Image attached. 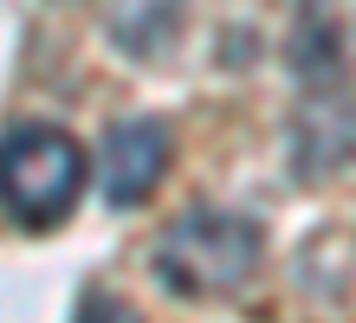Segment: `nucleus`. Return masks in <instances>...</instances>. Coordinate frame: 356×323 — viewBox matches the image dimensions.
I'll return each mask as SVG.
<instances>
[{"label":"nucleus","instance_id":"f257e3e1","mask_svg":"<svg viewBox=\"0 0 356 323\" xmlns=\"http://www.w3.org/2000/svg\"><path fill=\"white\" fill-rule=\"evenodd\" d=\"M149 265L175 297H227L259 272V226L240 213H188L156 240Z\"/></svg>","mask_w":356,"mask_h":323},{"label":"nucleus","instance_id":"f03ea898","mask_svg":"<svg viewBox=\"0 0 356 323\" xmlns=\"http://www.w3.org/2000/svg\"><path fill=\"white\" fill-rule=\"evenodd\" d=\"M85 149L65 129L26 123L13 136H0V207L19 226H58L85 194Z\"/></svg>","mask_w":356,"mask_h":323},{"label":"nucleus","instance_id":"7ed1b4c3","mask_svg":"<svg viewBox=\"0 0 356 323\" xmlns=\"http://www.w3.org/2000/svg\"><path fill=\"white\" fill-rule=\"evenodd\" d=\"M169 156H175L169 123H156V117L117 123L104 136V201L111 207H143L162 188V175H169Z\"/></svg>","mask_w":356,"mask_h":323},{"label":"nucleus","instance_id":"20e7f679","mask_svg":"<svg viewBox=\"0 0 356 323\" xmlns=\"http://www.w3.org/2000/svg\"><path fill=\"white\" fill-rule=\"evenodd\" d=\"M175 13H181V0H130V7L117 13L111 39L123 52H156V39L175 26Z\"/></svg>","mask_w":356,"mask_h":323},{"label":"nucleus","instance_id":"39448f33","mask_svg":"<svg viewBox=\"0 0 356 323\" xmlns=\"http://www.w3.org/2000/svg\"><path fill=\"white\" fill-rule=\"evenodd\" d=\"M72 323H143L123 297H111V291H85V304H78V317Z\"/></svg>","mask_w":356,"mask_h":323}]
</instances>
